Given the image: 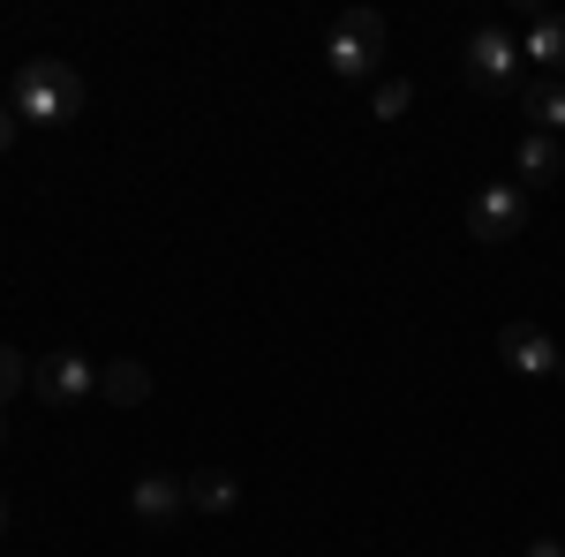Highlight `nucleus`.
Listing matches in <instances>:
<instances>
[{
    "mask_svg": "<svg viewBox=\"0 0 565 557\" xmlns=\"http://www.w3.org/2000/svg\"><path fill=\"white\" fill-rule=\"evenodd\" d=\"M8 106H15L23 129H68V121L84 114V76H76L68 61H23Z\"/></svg>",
    "mask_w": 565,
    "mask_h": 557,
    "instance_id": "obj_1",
    "label": "nucleus"
},
{
    "mask_svg": "<svg viewBox=\"0 0 565 557\" xmlns=\"http://www.w3.org/2000/svg\"><path fill=\"white\" fill-rule=\"evenodd\" d=\"M324 61H332V76H348V84L377 76V68H385V15H377V8H348V15L324 31Z\"/></svg>",
    "mask_w": 565,
    "mask_h": 557,
    "instance_id": "obj_2",
    "label": "nucleus"
},
{
    "mask_svg": "<svg viewBox=\"0 0 565 557\" xmlns=\"http://www.w3.org/2000/svg\"><path fill=\"white\" fill-rule=\"evenodd\" d=\"M521 39L505 31V23H482V31H468V84L490 90V98H505V90H521Z\"/></svg>",
    "mask_w": 565,
    "mask_h": 557,
    "instance_id": "obj_3",
    "label": "nucleus"
},
{
    "mask_svg": "<svg viewBox=\"0 0 565 557\" xmlns=\"http://www.w3.org/2000/svg\"><path fill=\"white\" fill-rule=\"evenodd\" d=\"M527 226V189L521 181H490L468 196V234H476L482 249H505V242H521Z\"/></svg>",
    "mask_w": 565,
    "mask_h": 557,
    "instance_id": "obj_4",
    "label": "nucleus"
},
{
    "mask_svg": "<svg viewBox=\"0 0 565 557\" xmlns=\"http://www.w3.org/2000/svg\"><path fill=\"white\" fill-rule=\"evenodd\" d=\"M31 392H39L45 407H76V399L98 392V362H84V354H45V362H31Z\"/></svg>",
    "mask_w": 565,
    "mask_h": 557,
    "instance_id": "obj_5",
    "label": "nucleus"
},
{
    "mask_svg": "<svg viewBox=\"0 0 565 557\" xmlns=\"http://www.w3.org/2000/svg\"><path fill=\"white\" fill-rule=\"evenodd\" d=\"M498 354H505V369H521V377H558L565 369V346L543 332V324H505L498 332Z\"/></svg>",
    "mask_w": 565,
    "mask_h": 557,
    "instance_id": "obj_6",
    "label": "nucleus"
},
{
    "mask_svg": "<svg viewBox=\"0 0 565 557\" xmlns=\"http://www.w3.org/2000/svg\"><path fill=\"white\" fill-rule=\"evenodd\" d=\"M129 513L151 519V527L181 519V513H189V474H143V482L129 490Z\"/></svg>",
    "mask_w": 565,
    "mask_h": 557,
    "instance_id": "obj_7",
    "label": "nucleus"
},
{
    "mask_svg": "<svg viewBox=\"0 0 565 557\" xmlns=\"http://www.w3.org/2000/svg\"><path fill=\"white\" fill-rule=\"evenodd\" d=\"M521 53L543 68V76H558L565 84V15H551V8H527V39Z\"/></svg>",
    "mask_w": 565,
    "mask_h": 557,
    "instance_id": "obj_8",
    "label": "nucleus"
},
{
    "mask_svg": "<svg viewBox=\"0 0 565 557\" xmlns=\"http://www.w3.org/2000/svg\"><path fill=\"white\" fill-rule=\"evenodd\" d=\"M513 167H521V189H551V181H565V143L527 129L521 151H513Z\"/></svg>",
    "mask_w": 565,
    "mask_h": 557,
    "instance_id": "obj_9",
    "label": "nucleus"
},
{
    "mask_svg": "<svg viewBox=\"0 0 565 557\" xmlns=\"http://www.w3.org/2000/svg\"><path fill=\"white\" fill-rule=\"evenodd\" d=\"M521 114L535 121V136H565V84H558V76L521 84Z\"/></svg>",
    "mask_w": 565,
    "mask_h": 557,
    "instance_id": "obj_10",
    "label": "nucleus"
},
{
    "mask_svg": "<svg viewBox=\"0 0 565 557\" xmlns=\"http://www.w3.org/2000/svg\"><path fill=\"white\" fill-rule=\"evenodd\" d=\"M98 392H106L114 407H143V399H151V369H143V362H98Z\"/></svg>",
    "mask_w": 565,
    "mask_h": 557,
    "instance_id": "obj_11",
    "label": "nucleus"
},
{
    "mask_svg": "<svg viewBox=\"0 0 565 557\" xmlns=\"http://www.w3.org/2000/svg\"><path fill=\"white\" fill-rule=\"evenodd\" d=\"M234 497H242V482H234L226 468L189 474V505H196V513H234Z\"/></svg>",
    "mask_w": 565,
    "mask_h": 557,
    "instance_id": "obj_12",
    "label": "nucleus"
},
{
    "mask_svg": "<svg viewBox=\"0 0 565 557\" xmlns=\"http://www.w3.org/2000/svg\"><path fill=\"white\" fill-rule=\"evenodd\" d=\"M407 106H415V84H407V76H385V84L370 90V114H377V121H399Z\"/></svg>",
    "mask_w": 565,
    "mask_h": 557,
    "instance_id": "obj_13",
    "label": "nucleus"
},
{
    "mask_svg": "<svg viewBox=\"0 0 565 557\" xmlns=\"http://www.w3.org/2000/svg\"><path fill=\"white\" fill-rule=\"evenodd\" d=\"M23 385H31V362H23L15 346H0V407H8V399H15Z\"/></svg>",
    "mask_w": 565,
    "mask_h": 557,
    "instance_id": "obj_14",
    "label": "nucleus"
},
{
    "mask_svg": "<svg viewBox=\"0 0 565 557\" xmlns=\"http://www.w3.org/2000/svg\"><path fill=\"white\" fill-rule=\"evenodd\" d=\"M527 557H565V543H558V535H535V543H527Z\"/></svg>",
    "mask_w": 565,
    "mask_h": 557,
    "instance_id": "obj_15",
    "label": "nucleus"
},
{
    "mask_svg": "<svg viewBox=\"0 0 565 557\" xmlns=\"http://www.w3.org/2000/svg\"><path fill=\"white\" fill-rule=\"evenodd\" d=\"M15 129H23V121H15V106H0V151L15 143Z\"/></svg>",
    "mask_w": 565,
    "mask_h": 557,
    "instance_id": "obj_16",
    "label": "nucleus"
},
{
    "mask_svg": "<svg viewBox=\"0 0 565 557\" xmlns=\"http://www.w3.org/2000/svg\"><path fill=\"white\" fill-rule=\"evenodd\" d=\"M0 535H8V497H0Z\"/></svg>",
    "mask_w": 565,
    "mask_h": 557,
    "instance_id": "obj_17",
    "label": "nucleus"
},
{
    "mask_svg": "<svg viewBox=\"0 0 565 557\" xmlns=\"http://www.w3.org/2000/svg\"><path fill=\"white\" fill-rule=\"evenodd\" d=\"M0 444H8V422H0Z\"/></svg>",
    "mask_w": 565,
    "mask_h": 557,
    "instance_id": "obj_18",
    "label": "nucleus"
},
{
    "mask_svg": "<svg viewBox=\"0 0 565 557\" xmlns=\"http://www.w3.org/2000/svg\"><path fill=\"white\" fill-rule=\"evenodd\" d=\"M558 377H565V369H558Z\"/></svg>",
    "mask_w": 565,
    "mask_h": 557,
    "instance_id": "obj_19",
    "label": "nucleus"
}]
</instances>
